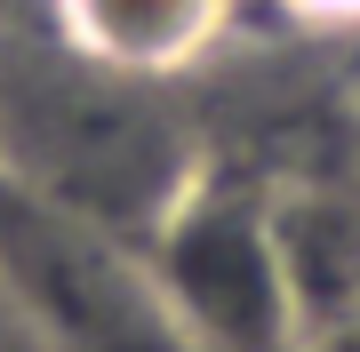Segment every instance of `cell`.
I'll use <instances>...</instances> for the list:
<instances>
[{
  "label": "cell",
  "instance_id": "cell-3",
  "mask_svg": "<svg viewBox=\"0 0 360 352\" xmlns=\"http://www.w3.org/2000/svg\"><path fill=\"white\" fill-rule=\"evenodd\" d=\"M144 264H153L176 328L193 337V352H312L281 216L257 193L193 184L168 209V224L144 240Z\"/></svg>",
  "mask_w": 360,
  "mask_h": 352
},
{
  "label": "cell",
  "instance_id": "cell-1",
  "mask_svg": "<svg viewBox=\"0 0 360 352\" xmlns=\"http://www.w3.org/2000/svg\"><path fill=\"white\" fill-rule=\"evenodd\" d=\"M0 176L144 248L200 184V136L153 72L80 56L65 32H0Z\"/></svg>",
  "mask_w": 360,
  "mask_h": 352
},
{
  "label": "cell",
  "instance_id": "cell-2",
  "mask_svg": "<svg viewBox=\"0 0 360 352\" xmlns=\"http://www.w3.org/2000/svg\"><path fill=\"white\" fill-rule=\"evenodd\" d=\"M0 280L49 352H193L144 248L65 216L16 176H0Z\"/></svg>",
  "mask_w": 360,
  "mask_h": 352
},
{
  "label": "cell",
  "instance_id": "cell-7",
  "mask_svg": "<svg viewBox=\"0 0 360 352\" xmlns=\"http://www.w3.org/2000/svg\"><path fill=\"white\" fill-rule=\"evenodd\" d=\"M288 16H312V25H360V0H281Z\"/></svg>",
  "mask_w": 360,
  "mask_h": 352
},
{
  "label": "cell",
  "instance_id": "cell-4",
  "mask_svg": "<svg viewBox=\"0 0 360 352\" xmlns=\"http://www.w3.org/2000/svg\"><path fill=\"white\" fill-rule=\"evenodd\" d=\"M49 25L96 65L176 80L232 25V0H49Z\"/></svg>",
  "mask_w": 360,
  "mask_h": 352
},
{
  "label": "cell",
  "instance_id": "cell-5",
  "mask_svg": "<svg viewBox=\"0 0 360 352\" xmlns=\"http://www.w3.org/2000/svg\"><path fill=\"white\" fill-rule=\"evenodd\" d=\"M281 216V248H288V280H296V304H304V328L352 320L360 313V216L345 209H272Z\"/></svg>",
  "mask_w": 360,
  "mask_h": 352
},
{
  "label": "cell",
  "instance_id": "cell-8",
  "mask_svg": "<svg viewBox=\"0 0 360 352\" xmlns=\"http://www.w3.org/2000/svg\"><path fill=\"white\" fill-rule=\"evenodd\" d=\"M16 8H25V0H0V32H8V25H16Z\"/></svg>",
  "mask_w": 360,
  "mask_h": 352
},
{
  "label": "cell",
  "instance_id": "cell-6",
  "mask_svg": "<svg viewBox=\"0 0 360 352\" xmlns=\"http://www.w3.org/2000/svg\"><path fill=\"white\" fill-rule=\"evenodd\" d=\"M0 352H49V344H40V328L25 320V304H16L8 280H0Z\"/></svg>",
  "mask_w": 360,
  "mask_h": 352
}]
</instances>
